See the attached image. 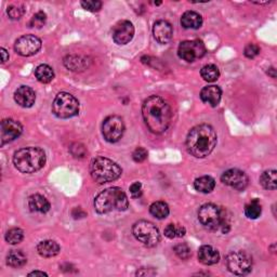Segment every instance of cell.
Wrapping results in <instances>:
<instances>
[{
	"label": "cell",
	"instance_id": "ee69618b",
	"mask_svg": "<svg viewBox=\"0 0 277 277\" xmlns=\"http://www.w3.org/2000/svg\"><path fill=\"white\" fill-rule=\"evenodd\" d=\"M29 276H48V274L42 271H34V272H31Z\"/></svg>",
	"mask_w": 277,
	"mask_h": 277
},
{
	"label": "cell",
	"instance_id": "30bf717a",
	"mask_svg": "<svg viewBox=\"0 0 277 277\" xmlns=\"http://www.w3.org/2000/svg\"><path fill=\"white\" fill-rule=\"evenodd\" d=\"M125 133V124L121 117L112 115L104 119L102 125V134L109 143H116Z\"/></svg>",
	"mask_w": 277,
	"mask_h": 277
},
{
	"label": "cell",
	"instance_id": "74e56055",
	"mask_svg": "<svg viewBox=\"0 0 277 277\" xmlns=\"http://www.w3.org/2000/svg\"><path fill=\"white\" fill-rule=\"evenodd\" d=\"M147 156H149V153L144 147H136L132 153V159L135 162H143L147 158Z\"/></svg>",
	"mask_w": 277,
	"mask_h": 277
},
{
	"label": "cell",
	"instance_id": "7bdbcfd3",
	"mask_svg": "<svg viewBox=\"0 0 277 277\" xmlns=\"http://www.w3.org/2000/svg\"><path fill=\"white\" fill-rule=\"evenodd\" d=\"M0 51H2V63L5 64L9 61V52L5 48L0 49Z\"/></svg>",
	"mask_w": 277,
	"mask_h": 277
},
{
	"label": "cell",
	"instance_id": "ffe728a7",
	"mask_svg": "<svg viewBox=\"0 0 277 277\" xmlns=\"http://www.w3.org/2000/svg\"><path fill=\"white\" fill-rule=\"evenodd\" d=\"M29 208L33 212L47 213L50 210L51 205L46 197L40 194H34L29 197Z\"/></svg>",
	"mask_w": 277,
	"mask_h": 277
},
{
	"label": "cell",
	"instance_id": "f546056e",
	"mask_svg": "<svg viewBox=\"0 0 277 277\" xmlns=\"http://www.w3.org/2000/svg\"><path fill=\"white\" fill-rule=\"evenodd\" d=\"M262 213V207L260 205V202L258 199H254L245 207V214L248 219L255 220L258 219Z\"/></svg>",
	"mask_w": 277,
	"mask_h": 277
},
{
	"label": "cell",
	"instance_id": "e0dca14e",
	"mask_svg": "<svg viewBox=\"0 0 277 277\" xmlns=\"http://www.w3.org/2000/svg\"><path fill=\"white\" fill-rule=\"evenodd\" d=\"M14 100L20 106L29 108L32 107L36 101V93L27 86H21L14 92Z\"/></svg>",
	"mask_w": 277,
	"mask_h": 277
},
{
	"label": "cell",
	"instance_id": "8fae6325",
	"mask_svg": "<svg viewBox=\"0 0 277 277\" xmlns=\"http://www.w3.org/2000/svg\"><path fill=\"white\" fill-rule=\"evenodd\" d=\"M206 54V47L204 42L199 39L182 41L178 49V56L180 59L188 63L202 59Z\"/></svg>",
	"mask_w": 277,
	"mask_h": 277
},
{
	"label": "cell",
	"instance_id": "83f0119b",
	"mask_svg": "<svg viewBox=\"0 0 277 277\" xmlns=\"http://www.w3.org/2000/svg\"><path fill=\"white\" fill-rule=\"evenodd\" d=\"M260 183L265 188L274 190L277 186V180H276V170H266L264 171L261 177H260Z\"/></svg>",
	"mask_w": 277,
	"mask_h": 277
},
{
	"label": "cell",
	"instance_id": "d590c367",
	"mask_svg": "<svg viewBox=\"0 0 277 277\" xmlns=\"http://www.w3.org/2000/svg\"><path fill=\"white\" fill-rule=\"evenodd\" d=\"M80 5L84 9L90 12H98L101 10L103 4L102 2H99V0H88V2H81Z\"/></svg>",
	"mask_w": 277,
	"mask_h": 277
},
{
	"label": "cell",
	"instance_id": "52a82bcc",
	"mask_svg": "<svg viewBox=\"0 0 277 277\" xmlns=\"http://www.w3.org/2000/svg\"><path fill=\"white\" fill-rule=\"evenodd\" d=\"M52 112L58 118H72L79 113V102L71 93L61 92L52 104Z\"/></svg>",
	"mask_w": 277,
	"mask_h": 277
},
{
	"label": "cell",
	"instance_id": "9c48e42d",
	"mask_svg": "<svg viewBox=\"0 0 277 277\" xmlns=\"http://www.w3.org/2000/svg\"><path fill=\"white\" fill-rule=\"evenodd\" d=\"M228 270L234 275L245 276L253 270V258L246 251L238 250L229 254L225 260Z\"/></svg>",
	"mask_w": 277,
	"mask_h": 277
},
{
	"label": "cell",
	"instance_id": "4dcf8cb0",
	"mask_svg": "<svg viewBox=\"0 0 277 277\" xmlns=\"http://www.w3.org/2000/svg\"><path fill=\"white\" fill-rule=\"evenodd\" d=\"M186 230L184 227L177 224H168L167 228L164 229V236L173 239L176 237H183L185 235Z\"/></svg>",
	"mask_w": 277,
	"mask_h": 277
},
{
	"label": "cell",
	"instance_id": "9a60e30c",
	"mask_svg": "<svg viewBox=\"0 0 277 277\" xmlns=\"http://www.w3.org/2000/svg\"><path fill=\"white\" fill-rule=\"evenodd\" d=\"M133 36L134 27L133 24L130 21H119L113 27V39H114L117 45H127L128 42L132 40Z\"/></svg>",
	"mask_w": 277,
	"mask_h": 277
},
{
	"label": "cell",
	"instance_id": "e575fe53",
	"mask_svg": "<svg viewBox=\"0 0 277 277\" xmlns=\"http://www.w3.org/2000/svg\"><path fill=\"white\" fill-rule=\"evenodd\" d=\"M175 253L176 255L182 259V260H187L189 257L192 256V250H190L189 246L187 244H179L175 247Z\"/></svg>",
	"mask_w": 277,
	"mask_h": 277
},
{
	"label": "cell",
	"instance_id": "d6a6232c",
	"mask_svg": "<svg viewBox=\"0 0 277 277\" xmlns=\"http://www.w3.org/2000/svg\"><path fill=\"white\" fill-rule=\"evenodd\" d=\"M7 13L11 20H20L25 13V9L21 5H11L8 7Z\"/></svg>",
	"mask_w": 277,
	"mask_h": 277
},
{
	"label": "cell",
	"instance_id": "7402d4cb",
	"mask_svg": "<svg viewBox=\"0 0 277 277\" xmlns=\"http://www.w3.org/2000/svg\"><path fill=\"white\" fill-rule=\"evenodd\" d=\"M64 66L72 72H81L88 67V61L86 58L78 56H67L63 61Z\"/></svg>",
	"mask_w": 277,
	"mask_h": 277
},
{
	"label": "cell",
	"instance_id": "7a4b0ae2",
	"mask_svg": "<svg viewBox=\"0 0 277 277\" xmlns=\"http://www.w3.org/2000/svg\"><path fill=\"white\" fill-rule=\"evenodd\" d=\"M218 142V135L210 125H198L187 134V152L196 158H205L211 154Z\"/></svg>",
	"mask_w": 277,
	"mask_h": 277
},
{
	"label": "cell",
	"instance_id": "1f68e13d",
	"mask_svg": "<svg viewBox=\"0 0 277 277\" xmlns=\"http://www.w3.org/2000/svg\"><path fill=\"white\" fill-rule=\"evenodd\" d=\"M5 238H6V241L8 242V244H10V245L20 244V242L24 238V232L19 228L11 229L6 233Z\"/></svg>",
	"mask_w": 277,
	"mask_h": 277
},
{
	"label": "cell",
	"instance_id": "5b68a950",
	"mask_svg": "<svg viewBox=\"0 0 277 277\" xmlns=\"http://www.w3.org/2000/svg\"><path fill=\"white\" fill-rule=\"evenodd\" d=\"M198 220L205 229L209 231L220 230L224 234L230 231V224L225 218L224 210L214 204H205L199 208Z\"/></svg>",
	"mask_w": 277,
	"mask_h": 277
},
{
	"label": "cell",
	"instance_id": "603a6c76",
	"mask_svg": "<svg viewBox=\"0 0 277 277\" xmlns=\"http://www.w3.org/2000/svg\"><path fill=\"white\" fill-rule=\"evenodd\" d=\"M37 251L43 258H52L59 255L60 246L54 240H43L38 244Z\"/></svg>",
	"mask_w": 277,
	"mask_h": 277
},
{
	"label": "cell",
	"instance_id": "2e32d148",
	"mask_svg": "<svg viewBox=\"0 0 277 277\" xmlns=\"http://www.w3.org/2000/svg\"><path fill=\"white\" fill-rule=\"evenodd\" d=\"M153 35L155 39L157 40L161 45H167L172 39L173 36V29L172 25L164 20L157 21L154 24Z\"/></svg>",
	"mask_w": 277,
	"mask_h": 277
},
{
	"label": "cell",
	"instance_id": "cb8c5ba5",
	"mask_svg": "<svg viewBox=\"0 0 277 277\" xmlns=\"http://www.w3.org/2000/svg\"><path fill=\"white\" fill-rule=\"evenodd\" d=\"M194 187L196 190L204 194L211 193L215 187V181L213 178L209 176H204L201 178H197L194 181Z\"/></svg>",
	"mask_w": 277,
	"mask_h": 277
},
{
	"label": "cell",
	"instance_id": "484cf974",
	"mask_svg": "<svg viewBox=\"0 0 277 277\" xmlns=\"http://www.w3.org/2000/svg\"><path fill=\"white\" fill-rule=\"evenodd\" d=\"M35 76L37 80L41 84H49L54 78V72L52 67L47 64H40L36 69H35Z\"/></svg>",
	"mask_w": 277,
	"mask_h": 277
},
{
	"label": "cell",
	"instance_id": "6da1fadb",
	"mask_svg": "<svg viewBox=\"0 0 277 277\" xmlns=\"http://www.w3.org/2000/svg\"><path fill=\"white\" fill-rule=\"evenodd\" d=\"M144 123L151 132L161 134L169 128L172 119V112L169 104L158 95H151L142 105Z\"/></svg>",
	"mask_w": 277,
	"mask_h": 277
},
{
	"label": "cell",
	"instance_id": "d4e9b609",
	"mask_svg": "<svg viewBox=\"0 0 277 277\" xmlns=\"http://www.w3.org/2000/svg\"><path fill=\"white\" fill-rule=\"evenodd\" d=\"M27 262V258L21 250H10L7 256V264L11 267H22Z\"/></svg>",
	"mask_w": 277,
	"mask_h": 277
},
{
	"label": "cell",
	"instance_id": "ab89813d",
	"mask_svg": "<svg viewBox=\"0 0 277 277\" xmlns=\"http://www.w3.org/2000/svg\"><path fill=\"white\" fill-rule=\"evenodd\" d=\"M130 193H131L132 197L137 198L142 195V184L140 182H134L133 184L130 186Z\"/></svg>",
	"mask_w": 277,
	"mask_h": 277
},
{
	"label": "cell",
	"instance_id": "4fadbf2b",
	"mask_svg": "<svg viewBox=\"0 0 277 277\" xmlns=\"http://www.w3.org/2000/svg\"><path fill=\"white\" fill-rule=\"evenodd\" d=\"M23 132V127L17 120L8 118L4 119L0 125V145L4 146L14 141Z\"/></svg>",
	"mask_w": 277,
	"mask_h": 277
},
{
	"label": "cell",
	"instance_id": "b9f144b4",
	"mask_svg": "<svg viewBox=\"0 0 277 277\" xmlns=\"http://www.w3.org/2000/svg\"><path fill=\"white\" fill-rule=\"evenodd\" d=\"M136 275L137 276H153V275H156V271H154L153 268H141V270H138L136 272Z\"/></svg>",
	"mask_w": 277,
	"mask_h": 277
},
{
	"label": "cell",
	"instance_id": "60d3db41",
	"mask_svg": "<svg viewBox=\"0 0 277 277\" xmlns=\"http://www.w3.org/2000/svg\"><path fill=\"white\" fill-rule=\"evenodd\" d=\"M72 216L74 219H82L85 218V216H87V213L81 209L80 207L78 208H74V209L72 210Z\"/></svg>",
	"mask_w": 277,
	"mask_h": 277
},
{
	"label": "cell",
	"instance_id": "f35d334b",
	"mask_svg": "<svg viewBox=\"0 0 277 277\" xmlns=\"http://www.w3.org/2000/svg\"><path fill=\"white\" fill-rule=\"evenodd\" d=\"M260 53V48L255 43H249L244 50V54L248 59H255Z\"/></svg>",
	"mask_w": 277,
	"mask_h": 277
},
{
	"label": "cell",
	"instance_id": "ac0fdd59",
	"mask_svg": "<svg viewBox=\"0 0 277 277\" xmlns=\"http://www.w3.org/2000/svg\"><path fill=\"white\" fill-rule=\"evenodd\" d=\"M222 91L218 86H207L201 92V99L204 103L212 107H215L221 101Z\"/></svg>",
	"mask_w": 277,
	"mask_h": 277
},
{
	"label": "cell",
	"instance_id": "8992f818",
	"mask_svg": "<svg viewBox=\"0 0 277 277\" xmlns=\"http://www.w3.org/2000/svg\"><path fill=\"white\" fill-rule=\"evenodd\" d=\"M123 170L118 164L106 157H97L90 163V175L99 184L109 183L120 178Z\"/></svg>",
	"mask_w": 277,
	"mask_h": 277
},
{
	"label": "cell",
	"instance_id": "f6af8a7d",
	"mask_svg": "<svg viewBox=\"0 0 277 277\" xmlns=\"http://www.w3.org/2000/svg\"><path fill=\"white\" fill-rule=\"evenodd\" d=\"M267 74L272 76V78H276V69L274 67H271V68H268V71H267Z\"/></svg>",
	"mask_w": 277,
	"mask_h": 277
},
{
	"label": "cell",
	"instance_id": "d6986e66",
	"mask_svg": "<svg viewBox=\"0 0 277 277\" xmlns=\"http://www.w3.org/2000/svg\"><path fill=\"white\" fill-rule=\"evenodd\" d=\"M198 260L204 265H213L219 262L220 254L212 246L204 245L198 250Z\"/></svg>",
	"mask_w": 277,
	"mask_h": 277
},
{
	"label": "cell",
	"instance_id": "8d00e7d4",
	"mask_svg": "<svg viewBox=\"0 0 277 277\" xmlns=\"http://www.w3.org/2000/svg\"><path fill=\"white\" fill-rule=\"evenodd\" d=\"M69 150H71V153L75 158H84L85 156L87 155V153H88L87 152V149L85 147V145H82L80 143H74Z\"/></svg>",
	"mask_w": 277,
	"mask_h": 277
},
{
	"label": "cell",
	"instance_id": "3957f363",
	"mask_svg": "<svg viewBox=\"0 0 277 277\" xmlns=\"http://www.w3.org/2000/svg\"><path fill=\"white\" fill-rule=\"evenodd\" d=\"M129 207V199L120 187H109L104 189L94 199V209L100 214L112 211H125Z\"/></svg>",
	"mask_w": 277,
	"mask_h": 277
},
{
	"label": "cell",
	"instance_id": "5bb4252c",
	"mask_svg": "<svg viewBox=\"0 0 277 277\" xmlns=\"http://www.w3.org/2000/svg\"><path fill=\"white\" fill-rule=\"evenodd\" d=\"M223 184L238 190H244L249 183V179L244 171L239 169H229L221 176Z\"/></svg>",
	"mask_w": 277,
	"mask_h": 277
},
{
	"label": "cell",
	"instance_id": "44dd1931",
	"mask_svg": "<svg viewBox=\"0 0 277 277\" xmlns=\"http://www.w3.org/2000/svg\"><path fill=\"white\" fill-rule=\"evenodd\" d=\"M181 25L185 30H198L203 25V17L197 12L186 11L181 17Z\"/></svg>",
	"mask_w": 277,
	"mask_h": 277
},
{
	"label": "cell",
	"instance_id": "277c9868",
	"mask_svg": "<svg viewBox=\"0 0 277 277\" xmlns=\"http://www.w3.org/2000/svg\"><path fill=\"white\" fill-rule=\"evenodd\" d=\"M46 153L40 147H24L16 151L13 156L15 168L22 173H34L46 164Z\"/></svg>",
	"mask_w": 277,
	"mask_h": 277
},
{
	"label": "cell",
	"instance_id": "f1b7e54d",
	"mask_svg": "<svg viewBox=\"0 0 277 277\" xmlns=\"http://www.w3.org/2000/svg\"><path fill=\"white\" fill-rule=\"evenodd\" d=\"M201 75H202L203 79L205 81L213 82V81H215L220 77V71H219V68H218V66H216V65H214V64H208V65H205L202 68Z\"/></svg>",
	"mask_w": 277,
	"mask_h": 277
},
{
	"label": "cell",
	"instance_id": "4316f807",
	"mask_svg": "<svg viewBox=\"0 0 277 277\" xmlns=\"http://www.w3.org/2000/svg\"><path fill=\"white\" fill-rule=\"evenodd\" d=\"M150 212L156 219H166L169 215V206L164 202H155L150 207Z\"/></svg>",
	"mask_w": 277,
	"mask_h": 277
},
{
	"label": "cell",
	"instance_id": "7c38bea8",
	"mask_svg": "<svg viewBox=\"0 0 277 277\" xmlns=\"http://www.w3.org/2000/svg\"><path fill=\"white\" fill-rule=\"evenodd\" d=\"M41 48V40L35 35H24L14 43V50L22 57H32L36 54Z\"/></svg>",
	"mask_w": 277,
	"mask_h": 277
},
{
	"label": "cell",
	"instance_id": "ba28073f",
	"mask_svg": "<svg viewBox=\"0 0 277 277\" xmlns=\"http://www.w3.org/2000/svg\"><path fill=\"white\" fill-rule=\"evenodd\" d=\"M132 234L136 240L147 247H155L160 240L158 229L152 222L146 220L135 222L132 228Z\"/></svg>",
	"mask_w": 277,
	"mask_h": 277
},
{
	"label": "cell",
	"instance_id": "836d02e7",
	"mask_svg": "<svg viewBox=\"0 0 277 277\" xmlns=\"http://www.w3.org/2000/svg\"><path fill=\"white\" fill-rule=\"evenodd\" d=\"M47 21V14L43 11H39L36 14H34L32 20L30 21L29 25L30 27H36V29H41L43 25H45Z\"/></svg>",
	"mask_w": 277,
	"mask_h": 277
}]
</instances>
